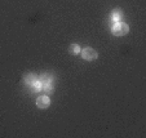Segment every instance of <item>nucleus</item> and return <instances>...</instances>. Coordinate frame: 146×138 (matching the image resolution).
<instances>
[{
	"mask_svg": "<svg viewBox=\"0 0 146 138\" xmlns=\"http://www.w3.org/2000/svg\"><path fill=\"white\" fill-rule=\"evenodd\" d=\"M129 32V26L125 22H116L111 27V34L114 36H125Z\"/></svg>",
	"mask_w": 146,
	"mask_h": 138,
	"instance_id": "nucleus-2",
	"label": "nucleus"
},
{
	"mask_svg": "<svg viewBox=\"0 0 146 138\" xmlns=\"http://www.w3.org/2000/svg\"><path fill=\"white\" fill-rule=\"evenodd\" d=\"M80 55H82V58L84 61H94V59H97V57H98V53H97V50H94L93 48L87 47L80 50Z\"/></svg>",
	"mask_w": 146,
	"mask_h": 138,
	"instance_id": "nucleus-3",
	"label": "nucleus"
},
{
	"mask_svg": "<svg viewBox=\"0 0 146 138\" xmlns=\"http://www.w3.org/2000/svg\"><path fill=\"white\" fill-rule=\"evenodd\" d=\"M31 86H33V89H34L35 92H41V89H43V84H41L40 79H38V80H36Z\"/></svg>",
	"mask_w": 146,
	"mask_h": 138,
	"instance_id": "nucleus-8",
	"label": "nucleus"
},
{
	"mask_svg": "<svg viewBox=\"0 0 146 138\" xmlns=\"http://www.w3.org/2000/svg\"><path fill=\"white\" fill-rule=\"evenodd\" d=\"M80 50H82V48H80L79 44H71L69 47V53L71 55H78L80 54Z\"/></svg>",
	"mask_w": 146,
	"mask_h": 138,
	"instance_id": "nucleus-7",
	"label": "nucleus"
},
{
	"mask_svg": "<svg viewBox=\"0 0 146 138\" xmlns=\"http://www.w3.org/2000/svg\"><path fill=\"white\" fill-rule=\"evenodd\" d=\"M40 81L43 84V89L45 93L48 94H52L53 90H54V83H53V76L49 74H44L40 76Z\"/></svg>",
	"mask_w": 146,
	"mask_h": 138,
	"instance_id": "nucleus-1",
	"label": "nucleus"
},
{
	"mask_svg": "<svg viewBox=\"0 0 146 138\" xmlns=\"http://www.w3.org/2000/svg\"><path fill=\"white\" fill-rule=\"evenodd\" d=\"M123 18H124V13H123V11H121L120 8L114 9V12L111 13V22H113V23L120 22V21H123Z\"/></svg>",
	"mask_w": 146,
	"mask_h": 138,
	"instance_id": "nucleus-5",
	"label": "nucleus"
},
{
	"mask_svg": "<svg viewBox=\"0 0 146 138\" xmlns=\"http://www.w3.org/2000/svg\"><path fill=\"white\" fill-rule=\"evenodd\" d=\"M36 106H38L40 110H45L50 106V98L49 96H39L36 98Z\"/></svg>",
	"mask_w": 146,
	"mask_h": 138,
	"instance_id": "nucleus-4",
	"label": "nucleus"
},
{
	"mask_svg": "<svg viewBox=\"0 0 146 138\" xmlns=\"http://www.w3.org/2000/svg\"><path fill=\"white\" fill-rule=\"evenodd\" d=\"M23 80H25V84H26V85H30V86H31L36 80H38V76H36L35 74H33V72H30V74H26V75H25Z\"/></svg>",
	"mask_w": 146,
	"mask_h": 138,
	"instance_id": "nucleus-6",
	"label": "nucleus"
}]
</instances>
